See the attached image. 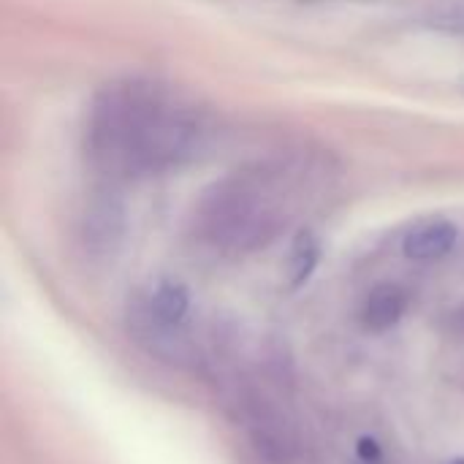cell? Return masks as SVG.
<instances>
[{
  "mask_svg": "<svg viewBox=\"0 0 464 464\" xmlns=\"http://www.w3.org/2000/svg\"><path fill=\"white\" fill-rule=\"evenodd\" d=\"M408 310V294L397 283H383L370 291L362 307V321L370 332H389L394 329Z\"/></svg>",
  "mask_w": 464,
  "mask_h": 464,
  "instance_id": "5",
  "label": "cell"
},
{
  "mask_svg": "<svg viewBox=\"0 0 464 464\" xmlns=\"http://www.w3.org/2000/svg\"><path fill=\"white\" fill-rule=\"evenodd\" d=\"M457 245V226L449 220H427L405 237V256L413 261H438Z\"/></svg>",
  "mask_w": 464,
  "mask_h": 464,
  "instance_id": "6",
  "label": "cell"
},
{
  "mask_svg": "<svg viewBox=\"0 0 464 464\" xmlns=\"http://www.w3.org/2000/svg\"><path fill=\"white\" fill-rule=\"evenodd\" d=\"M122 234H125L122 204L111 196H98L87 207L82 226H79V239H82L84 253H90L95 258L111 256L117 250V245L122 242Z\"/></svg>",
  "mask_w": 464,
  "mask_h": 464,
  "instance_id": "4",
  "label": "cell"
},
{
  "mask_svg": "<svg viewBox=\"0 0 464 464\" xmlns=\"http://www.w3.org/2000/svg\"><path fill=\"white\" fill-rule=\"evenodd\" d=\"M454 464H464V462H454Z\"/></svg>",
  "mask_w": 464,
  "mask_h": 464,
  "instance_id": "11",
  "label": "cell"
},
{
  "mask_svg": "<svg viewBox=\"0 0 464 464\" xmlns=\"http://www.w3.org/2000/svg\"><path fill=\"white\" fill-rule=\"evenodd\" d=\"M139 310L163 324V326H171V329H179L190 313V296H188V288L174 283V280H160L150 294L147 299L139 304Z\"/></svg>",
  "mask_w": 464,
  "mask_h": 464,
  "instance_id": "7",
  "label": "cell"
},
{
  "mask_svg": "<svg viewBox=\"0 0 464 464\" xmlns=\"http://www.w3.org/2000/svg\"><path fill=\"white\" fill-rule=\"evenodd\" d=\"M356 454H359V459L364 464H378L381 462V457H383L381 443H378L375 438H362V440L356 443Z\"/></svg>",
  "mask_w": 464,
  "mask_h": 464,
  "instance_id": "9",
  "label": "cell"
},
{
  "mask_svg": "<svg viewBox=\"0 0 464 464\" xmlns=\"http://www.w3.org/2000/svg\"><path fill=\"white\" fill-rule=\"evenodd\" d=\"M451 332H454V334H462L464 337V307H459V310L451 315Z\"/></svg>",
  "mask_w": 464,
  "mask_h": 464,
  "instance_id": "10",
  "label": "cell"
},
{
  "mask_svg": "<svg viewBox=\"0 0 464 464\" xmlns=\"http://www.w3.org/2000/svg\"><path fill=\"white\" fill-rule=\"evenodd\" d=\"M318 256H321V250H318L315 237L310 231H302L291 247V261H288V275H291L294 288H299L310 280V275L318 266Z\"/></svg>",
  "mask_w": 464,
  "mask_h": 464,
  "instance_id": "8",
  "label": "cell"
},
{
  "mask_svg": "<svg viewBox=\"0 0 464 464\" xmlns=\"http://www.w3.org/2000/svg\"><path fill=\"white\" fill-rule=\"evenodd\" d=\"M242 411H245V430L258 457H264L269 464L296 462L299 457L296 435L291 424L266 400L258 397L242 400Z\"/></svg>",
  "mask_w": 464,
  "mask_h": 464,
  "instance_id": "3",
  "label": "cell"
},
{
  "mask_svg": "<svg viewBox=\"0 0 464 464\" xmlns=\"http://www.w3.org/2000/svg\"><path fill=\"white\" fill-rule=\"evenodd\" d=\"M190 109L147 82L106 87L87 122V155L111 179H139L182 163L198 144Z\"/></svg>",
  "mask_w": 464,
  "mask_h": 464,
  "instance_id": "1",
  "label": "cell"
},
{
  "mask_svg": "<svg viewBox=\"0 0 464 464\" xmlns=\"http://www.w3.org/2000/svg\"><path fill=\"white\" fill-rule=\"evenodd\" d=\"M291 185L283 169L242 171L207 193L198 207V231L223 250H258L288 226Z\"/></svg>",
  "mask_w": 464,
  "mask_h": 464,
  "instance_id": "2",
  "label": "cell"
}]
</instances>
